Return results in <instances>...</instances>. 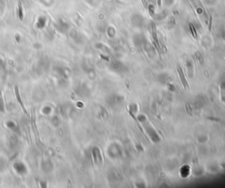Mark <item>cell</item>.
<instances>
[{"mask_svg": "<svg viewBox=\"0 0 225 188\" xmlns=\"http://www.w3.org/2000/svg\"><path fill=\"white\" fill-rule=\"evenodd\" d=\"M0 111L1 112H4V102H3L1 92H0Z\"/></svg>", "mask_w": 225, "mask_h": 188, "instance_id": "obj_10", "label": "cell"}, {"mask_svg": "<svg viewBox=\"0 0 225 188\" xmlns=\"http://www.w3.org/2000/svg\"><path fill=\"white\" fill-rule=\"evenodd\" d=\"M6 126H7L9 129H12V130H14L15 129H18V127H16V125H15L12 121H9L8 123H6Z\"/></svg>", "mask_w": 225, "mask_h": 188, "instance_id": "obj_9", "label": "cell"}, {"mask_svg": "<svg viewBox=\"0 0 225 188\" xmlns=\"http://www.w3.org/2000/svg\"><path fill=\"white\" fill-rule=\"evenodd\" d=\"M40 2H41V4H43L45 6H50V5L53 4L54 0H40Z\"/></svg>", "mask_w": 225, "mask_h": 188, "instance_id": "obj_8", "label": "cell"}, {"mask_svg": "<svg viewBox=\"0 0 225 188\" xmlns=\"http://www.w3.org/2000/svg\"><path fill=\"white\" fill-rule=\"evenodd\" d=\"M190 27H191V30H192L193 35H194V38H196V32H195L194 27H193V25H190Z\"/></svg>", "mask_w": 225, "mask_h": 188, "instance_id": "obj_11", "label": "cell"}, {"mask_svg": "<svg viewBox=\"0 0 225 188\" xmlns=\"http://www.w3.org/2000/svg\"><path fill=\"white\" fill-rule=\"evenodd\" d=\"M47 23H48V19L46 16H40L38 17L37 20L35 22V27L39 30L44 29L45 26H47Z\"/></svg>", "mask_w": 225, "mask_h": 188, "instance_id": "obj_1", "label": "cell"}, {"mask_svg": "<svg viewBox=\"0 0 225 188\" xmlns=\"http://www.w3.org/2000/svg\"><path fill=\"white\" fill-rule=\"evenodd\" d=\"M152 36H153V39H154L155 42H156V45H157V46L158 47V48H159V42H158V40H157V33H156V29H155L154 26H153V30H152Z\"/></svg>", "mask_w": 225, "mask_h": 188, "instance_id": "obj_7", "label": "cell"}, {"mask_svg": "<svg viewBox=\"0 0 225 188\" xmlns=\"http://www.w3.org/2000/svg\"><path fill=\"white\" fill-rule=\"evenodd\" d=\"M13 167L15 168L16 171L19 173V174H24L26 172V166L22 164V163H15Z\"/></svg>", "mask_w": 225, "mask_h": 188, "instance_id": "obj_4", "label": "cell"}, {"mask_svg": "<svg viewBox=\"0 0 225 188\" xmlns=\"http://www.w3.org/2000/svg\"><path fill=\"white\" fill-rule=\"evenodd\" d=\"M18 16L20 20H22L24 18V12H23V7L22 5L19 4V7H18Z\"/></svg>", "mask_w": 225, "mask_h": 188, "instance_id": "obj_6", "label": "cell"}, {"mask_svg": "<svg viewBox=\"0 0 225 188\" xmlns=\"http://www.w3.org/2000/svg\"><path fill=\"white\" fill-rule=\"evenodd\" d=\"M15 95H16V98H17V100H18V102H19V106H21V108H22L23 112L26 114L27 112H26V108H25V106H24L23 102H22V99H21V97H20V95H19V92L18 87H15Z\"/></svg>", "mask_w": 225, "mask_h": 188, "instance_id": "obj_5", "label": "cell"}, {"mask_svg": "<svg viewBox=\"0 0 225 188\" xmlns=\"http://www.w3.org/2000/svg\"><path fill=\"white\" fill-rule=\"evenodd\" d=\"M177 71H178V75L179 76V79H180V81H181V83H182L184 88H185V89H186V88H188V87H189V84H188V81H187V79H186V77H185V75H184V72H183V70H182V69H181L180 66H177Z\"/></svg>", "mask_w": 225, "mask_h": 188, "instance_id": "obj_2", "label": "cell"}, {"mask_svg": "<svg viewBox=\"0 0 225 188\" xmlns=\"http://www.w3.org/2000/svg\"><path fill=\"white\" fill-rule=\"evenodd\" d=\"M56 27L57 28V30H58L59 32L65 33V32L68 30L69 26H68V24H67L65 21H63L62 19H59V20H58V22L56 23Z\"/></svg>", "mask_w": 225, "mask_h": 188, "instance_id": "obj_3", "label": "cell"}, {"mask_svg": "<svg viewBox=\"0 0 225 188\" xmlns=\"http://www.w3.org/2000/svg\"><path fill=\"white\" fill-rule=\"evenodd\" d=\"M157 5L160 7V6H161V4H162V1H161V0H157Z\"/></svg>", "mask_w": 225, "mask_h": 188, "instance_id": "obj_12", "label": "cell"}]
</instances>
